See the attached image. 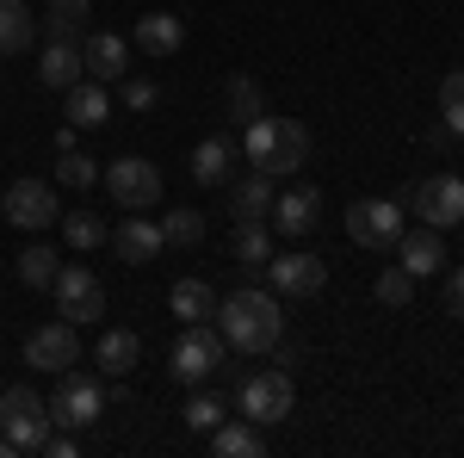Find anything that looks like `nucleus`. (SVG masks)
Listing matches in <instances>:
<instances>
[{"mask_svg": "<svg viewBox=\"0 0 464 458\" xmlns=\"http://www.w3.org/2000/svg\"><path fill=\"white\" fill-rule=\"evenodd\" d=\"M217 328H223V341L236 353H273L279 341H285V317H279V291H254V285H242V291H229L223 304H217Z\"/></svg>", "mask_w": 464, "mask_h": 458, "instance_id": "nucleus-1", "label": "nucleus"}, {"mask_svg": "<svg viewBox=\"0 0 464 458\" xmlns=\"http://www.w3.org/2000/svg\"><path fill=\"white\" fill-rule=\"evenodd\" d=\"M50 434H56V422H50V403L37 396L32 385H6L0 390V440L13 446V453H44L50 446Z\"/></svg>", "mask_w": 464, "mask_h": 458, "instance_id": "nucleus-2", "label": "nucleus"}, {"mask_svg": "<svg viewBox=\"0 0 464 458\" xmlns=\"http://www.w3.org/2000/svg\"><path fill=\"white\" fill-rule=\"evenodd\" d=\"M236 409H242L254 427H279V422H291V409H297L291 372H285V365H273V372H248V378L236 385Z\"/></svg>", "mask_w": 464, "mask_h": 458, "instance_id": "nucleus-3", "label": "nucleus"}, {"mask_svg": "<svg viewBox=\"0 0 464 458\" xmlns=\"http://www.w3.org/2000/svg\"><path fill=\"white\" fill-rule=\"evenodd\" d=\"M106 415V390L100 378H87V372H56V390H50V422L63 427V434H81V427H100Z\"/></svg>", "mask_w": 464, "mask_h": 458, "instance_id": "nucleus-4", "label": "nucleus"}, {"mask_svg": "<svg viewBox=\"0 0 464 458\" xmlns=\"http://www.w3.org/2000/svg\"><path fill=\"white\" fill-rule=\"evenodd\" d=\"M223 353H229V341H223L217 322H186V335L174 341V365H168V372H174L186 390H198L217 365H223Z\"/></svg>", "mask_w": 464, "mask_h": 458, "instance_id": "nucleus-5", "label": "nucleus"}, {"mask_svg": "<svg viewBox=\"0 0 464 458\" xmlns=\"http://www.w3.org/2000/svg\"><path fill=\"white\" fill-rule=\"evenodd\" d=\"M106 192L118 211H155L161 205V168L143 155H118L106 168Z\"/></svg>", "mask_w": 464, "mask_h": 458, "instance_id": "nucleus-6", "label": "nucleus"}, {"mask_svg": "<svg viewBox=\"0 0 464 458\" xmlns=\"http://www.w3.org/2000/svg\"><path fill=\"white\" fill-rule=\"evenodd\" d=\"M0 211H6V223H13V229H50V223H63L56 186H50V180H32V174L6 186V205H0Z\"/></svg>", "mask_w": 464, "mask_h": 458, "instance_id": "nucleus-7", "label": "nucleus"}, {"mask_svg": "<svg viewBox=\"0 0 464 458\" xmlns=\"http://www.w3.org/2000/svg\"><path fill=\"white\" fill-rule=\"evenodd\" d=\"M50 291H56V317L74 322V328H81V322H100V317H106V285L93 279L87 267H63Z\"/></svg>", "mask_w": 464, "mask_h": 458, "instance_id": "nucleus-8", "label": "nucleus"}, {"mask_svg": "<svg viewBox=\"0 0 464 458\" xmlns=\"http://www.w3.org/2000/svg\"><path fill=\"white\" fill-rule=\"evenodd\" d=\"M260 273H266V285H273L279 297H316L322 285H328V260H322V254H304V248H291V254H273Z\"/></svg>", "mask_w": 464, "mask_h": 458, "instance_id": "nucleus-9", "label": "nucleus"}, {"mask_svg": "<svg viewBox=\"0 0 464 458\" xmlns=\"http://www.w3.org/2000/svg\"><path fill=\"white\" fill-rule=\"evenodd\" d=\"M74 359H81V335H74V322H37L32 335H25V365L32 372H69Z\"/></svg>", "mask_w": 464, "mask_h": 458, "instance_id": "nucleus-10", "label": "nucleus"}, {"mask_svg": "<svg viewBox=\"0 0 464 458\" xmlns=\"http://www.w3.org/2000/svg\"><path fill=\"white\" fill-rule=\"evenodd\" d=\"M347 236H353L359 248H396L402 211H396L391 199H359V205H347Z\"/></svg>", "mask_w": 464, "mask_h": 458, "instance_id": "nucleus-11", "label": "nucleus"}, {"mask_svg": "<svg viewBox=\"0 0 464 458\" xmlns=\"http://www.w3.org/2000/svg\"><path fill=\"white\" fill-rule=\"evenodd\" d=\"M415 217L428 223V229H452V223H464V180L452 174H433L415 186Z\"/></svg>", "mask_w": 464, "mask_h": 458, "instance_id": "nucleus-12", "label": "nucleus"}, {"mask_svg": "<svg viewBox=\"0 0 464 458\" xmlns=\"http://www.w3.org/2000/svg\"><path fill=\"white\" fill-rule=\"evenodd\" d=\"M396 260H402V273L409 279H433V273H446V242H440V229H402L396 236Z\"/></svg>", "mask_w": 464, "mask_h": 458, "instance_id": "nucleus-13", "label": "nucleus"}, {"mask_svg": "<svg viewBox=\"0 0 464 458\" xmlns=\"http://www.w3.org/2000/svg\"><path fill=\"white\" fill-rule=\"evenodd\" d=\"M111 248H118V260H124V267H149V260L168 248V236H161V223H155V217L137 211V217H124V223L111 229Z\"/></svg>", "mask_w": 464, "mask_h": 458, "instance_id": "nucleus-14", "label": "nucleus"}, {"mask_svg": "<svg viewBox=\"0 0 464 458\" xmlns=\"http://www.w3.org/2000/svg\"><path fill=\"white\" fill-rule=\"evenodd\" d=\"M273 229H279V236H310V229H316L322 223V192L316 186H291V192H279V199H273Z\"/></svg>", "mask_w": 464, "mask_h": 458, "instance_id": "nucleus-15", "label": "nucleus"}, {"mask_svg": "<svg viewBox=\"0 0 464 458\" xmlns=\"http://www.w3.org/2000/svg\"><path fill=\"white\" fill-rule=\"evenodd\" d=\"M81 63H87V81H124L130 74V44L118 32H93L87 44H81Z\"/></svg>", "mask_w": 464, "mask_h": 458, "instance_id": "nucleus-16", "label": "nucleus"}, {"mask_svg": "<svg viewBox=\"0 0 464 458\" xmlns=\"http://www.w3.org/2000/svg\"><path fill=\"white\" fill-rule=\"evenodd\" d=\"M37 81H44L50 93H69L74 81H87L81 44H74V37H50V44H44V63H37Z\"/></svg>", "mask_w": 464, "mask_h": 458, "instance_id": "nucleus-17", "label": "nucleus"}, {"mask_svg": "<svg viewBox=\"0 0 464 458\" xmlns=\"http://www.w3.org/2000/svg\"><path fill=\"white\" fill-rule=\"evenodd\" d=\"M63 100H69V106H63V118H69L74 131H100V124L111 118V93H106V81H74Z\"/></svg>", "mask_w": 464, "mask_h": 458, "instance_id": "nucleus-18", "label": "nucleus"}, {"mask_svg": "<svg viewBox=\"0 0 464 458\" xmlns=\"http://www.w3.org/2000/svg\"><path fill=\"white\" fill-rule=\"evenodd\" d=\"M304 161H310V131H304L297 118H279V142H273V155L260 161V174L285 180V174H297Z\"/></svg>", "mask_w": 464, "mask_h": 458, "instance_id": "nucleus-19", "label": "nucleus"}, {"mask_svg": "<svg viewBox=\"0 0 464 458\" xmlns=\"http://www.w3.org/2000/svg\"><path fill=\"white\" fill-rule=\"evenodd\" d=\"M93 359H100L106 378H130L137 359H143V335H137V328H106L100 347H93Z\"/></svg>", "mask_w": 464, "mask_h": 458, "instance_id": "nucleus-20", "label": "nucleus"}, {"mask_svg": "<svg viewBox=\"0 0 464 458\" xmlns=\"http://www.w3.org/2000/svg\"><path fill=\"white\" fill-rule=\"evenodd\" d=\"M236 142L229 137H205L198 149H192V180L198 186H229V174H236Z\"/></svg>", "mask_w": 464, "mask_h": 458, "instance_id": "nucleus-21", "label": "nucleus"}, {"mask_svg": "<svg viewBox=\"0 0 464 458\" xmlns=\"http://www.w3.org/2000/svg\"><path fill=\"white\" fill-rule=\"evenodd\" d=\"M130 44L149 50V56H174L179 44H186V25H179L174 13H143V19H137V32H130Z\"/></svg>", "mask_w": 464, "mask_h": 458, "instance_id": "nucleus-22", "label": "nucleus"}, {"mask_svg": "<svg viewBox=\"0 0 464 458\" xmlns=\"http://www.w3.org/2000/svg\"><path fill=\"white\" fill-rule=\"evenodd\" d=\"M211 453L217 458H260V453H266V440H260V427L242 415V422H217L211 427Z\"/></svg>", "mask_w": 464, "mask_h": 458, "instance_id": "nucleus-23", "label": "nucleus"}, {"mask_svg": "<svg viewBox=\"0 0 464 458\" xmlns=\"http://www.w3.org/2000/svg\"><path fill=\"white\" fill-rule=\"evenodd\" d=\"M168 310H174L179 322H211L217 317V291L205 279H174V291H168Z\"/></svg>", "mask_w": 464, "mask_h": 458, "instance_id": "nucleus-24", "label": "nucleus"}, {"mask_svg": "<svg viewBox=\"0 0 464 458\" xmlns=\"http://www.w3.org/2000/svg\"><path fill=\"white\" fill-rule=\"evenodd\" d=\"M37 37V19L25 0H0V56H19V50H32Z\"/></svg>", "mask_w": 464, "mask_h": 458, "instance_id": "nucleus-25", "label": "nucleus"}, {"mask_svg": "<svg viewBox=\"0 0 464 458\" xmlns=\"http://www.w3.org/2000/svg\"><path fill=\"white\" fill-rule=\"evenodd\" d=\"M236 260L260 273L266 260H273V236H266V217H242V229H236Z\"/></svg>", "mask_w": 464, "mask_h": 458, "instance_id": "nucleus-26", "label": "nucleus"}, {"mask_svg": "<svg viewBox=\"0 0 464 458\" xmlns=\"http://www.w3.org/2000/svg\"><path fill=\"white\" fill-rule=\"evenodd\" d=\"M56 273H63V260H56V248H50V242H32L25 254H19V279L32 285V291H50Z\"/></svg>", "mask_w": 464, "mask_h": 458, "instance_id": "nucleus-27", "label": "nucleus"}, {"mask_svg": "<svg viewBox=\"0 0 464 458\" xmlns=\"http://www.w3.org/2000/svg\"><path fill=\"white\" fill-rule=\"evenodd\" d=\"M273 199H279V192H273V174L254 168L248 180H236V217H266V211H273Z\"/></svg>", "mask_w": 464, "mask_h": 458, "instance_id": "nucleus-28", "label": "nucleus"}, {"mask_svg": "<svg viewBox=\"0 0 464 458\" xmlns=\"http://www.w3.org/2000/svg\"><path fill=\"white\" fill-rule=\"evenodd\" d=\"M223 100H229V118H236V124H254V118H266L260 81H248V74H236V81L223 87Z\"/></svg>", "mask_w": 464, "mask_h": 458, "instance_id": "nucleus-29", "label": "nucleus"}, {"mask_svg": "<svg viewBox=\"0 0 464 458\" xmlns=\"http://www.w3.org/2000/svg\"><path fill=\"white\" fill-rule=\"evenodd\" d=\"M440 118H446V137H464V69L440 81Z\"/></svg>", "mask_w": 464, "mask_h": 458, "instance_id": "nucleus-30", "label": "nucleus"}, {"mask_svg": "<svg viewBox=\"0 0 464 458\" xmlns=\"http://www.w3.org/2000/svg\"><path fill=\"white\" fill-rule=\"evenodd\" d=\"M87 19H93L87 0H50V37H81Z\"/></svg>", "mask_w": 464, "mask_h": 458, "instance_id": "nucleus-31", "label": "nucleus"}, {"mask_svg": "<svg viewBox=\"0 0 464 458\" xmlns=\"http://www.w3.org/2000/svg\"><path fill=\"white\" fill-rule=\"evenodd\" d=\"M273 142H279V118H254V124H242V142H236V149L260 168V161L273 155Z\"/></svg>", "mask_w": 464, "mask_h": 458, "instance_id": "nucleus-32", "label": "nucleus"}, {"mask_svg": "<svg viewBox=\"0 0 464 458\" xmlns=\"http://www.w3.org/2000/svg\"><path fill=\"white\" fill-rule=\"evenodd\" d=\"M161 236H168V248H198L205 242V217L198 211H168L161 217Z\"/></svg>", "mask_w": 464, "mask_h": 458, "instance_id": "nucleus-33", "label": "nucleus"}, {"mask_svg": "<svg viewBox=\"0 0 464 458\" xmlns=\"http://www.w3.org/2000/svg\"><path fill=\"white\" fill-rule=\"evenodd\" d=\"M372 291H378V304H384V310H409V297H415V279H409L402 267H384Z\"/></svg>", "mask_w": 464, "mask_h": 458, "instance_id": "nucleus-34", "label": "nucleus"}, {"mask_svg": "<svg viewBox=\"0 0 464 458\" xmlns=\"http://www.w3.org/2000/svg\"><path fill=\"white\" fill-rule=\"evenodd\" d=\"M63 236H69V248H81V254L106 242V229H100V217H93V211H63Z\"/></svg>", "mask_w": 464, "mask_h": 458, "instance_id": "nucleus-35", "label": "nucleus"}, {"mask_svg": "<svg viewBox=\"0 0 464 458\" xmlns=\"http://www.w3.org/2000/svg\"><path fill=\"white\" fill-rule=\"evenodd\" d=\"M56 180H63V186H93V180H100V161L81 155V149H63V155H56Z\"/></svg>", "mask_w": 464, "mask_h": 458, "instance_id": "nucleus-36", "label": "nucleus"}, {"mask_svg": "<svg viewBox=\"0 0 464 458\" xmlns=\"http://www.w3.org/2000/svg\"><path fill=\"white\" fill-rule=\"evenodd\" d=\"M217 422H223V403H217V396H205V390H198V396H192V403H186V427H192V434H211Z\"/></svg>", "mask_w": 464, "mask_h": 458, "instance_id": "nucleus-37", "label": "nucleus"}, {"mask_svg": "<svg viewBox=\"0 0 464 458\" xmlns=\"http://www.w3.org/2000/svg\"><path fill=\"white\" fill-rule=\"evenodd\" d=\"M155 100H161V93H155V81H143V74H124V106H130V112H149Z\"/></svg>", "mask_w": 464, "mask_h": 458, "instance_id": "nucleus-38", "label": "nucleus"}, {"mask_svg": "<svg viewBox=\"0 0 464 458\" xmlns=\"http://www.w3.org/2000/svg\"><path fill=\"white\" fill-rule=\"evenodd\" d=\"M446 310H452V317H464V267H452V273H446Z\"/></svg>", "mask_w": 464, "mask_h": 458, "instance_id": "nucleus-39", "label": "nucleus"}, {"mask_svg": "<svg viewBox=\"0 0 464 458\" xmlns=\"http://www.w3.org/2000/svg\"><path fill=\"white\" fill-rule=\"evenodd\" d=\"M44 453H56V458H74V440H69V434H50V446H44Z\"/></svg>", "mask_w": 464, "mask_h": 458, "instance_id": "nucleus-40", "label": "nucleus"}, {"mask_svg": "<svg viewBox=\"0 0 464 458\" xmlns=\"http://www.w3.org/2000/svg\"><path fill=\"white\" fill-rule=\"evenodd\" d=\"M459 229H464V223H459Z\"/></svg>", "mask_w": 464, "mask_h": 458, "instance_id": "nucleus-41", "label": "nucleus"}]
</instances>
